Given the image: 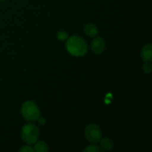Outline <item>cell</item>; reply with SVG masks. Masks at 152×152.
<instances>
[{
	"label": "cell",
	"mask_w": 152,
	"mask_h": 152,
	"mask_svg": "<svg viewBox=\"0 0 152 152\" xmlns=\"http://www.w3.org/2000/svg\"><path fill=\"white\" fill-rule=\"evenodd\" d=\"M66 48L68 53L75 56H82L87 52L88 47L86 42L77 36H73L68 39Z\"/></svg>",
	"instance_id": "cell-1"
},
{
	"label": "cell",
	"mask_w": 152,
	"mask_h": 152,
	"mask_svg": "<svg viewBox=\"0 0 152 152\" xmlns=\"http://www.w3.org/2000/svg\"><path fill=\"white\" fill-rule=\"evenodd\" d=\"M22 114L24 118L28 121H35L40 117L38 107L32 101H27L22 105Z\"/></svg>",
	"instance_id": "cell-2"
},
{
	"label": "cell",
	"mask_w": 152,
	"mask_h": 152,
	"mask_svg": "<svg viewBox=\"0 0 152 152\" xmlns=\"http://www.w3.org/2000/svg\"><path fill=\"white\" fill-rule=\"evenodd\" d=\"M39 129L33 123H28L25 125L22 130V137L23 140L28 144H34L38 140Z\"/></svg>",
	"instance_id": "cell-3"
},
{
	"label": "cell",
	"mask_w": 152,
	"mask_h": 152,
	"mask_svg": "<svg viewBox=\"0 0 152 152\" xmlns=\"http://www.w3.org/2000/svg\"><path fill=\"white\" fill-rule=\"evenodd\" d=\"M85 135L88 140L92 143H96L101 139L100 129L96 124H90L86 128L85 130Z\"/></svg>",
	"instance_id": "cell-4"
},
{
	"label": "cell",
	"mask_w": 152,
	"mask_h": 152,
	"mask_svg": "<svg viewBox=\"0 0 152 152\" xmlns=\"http://www.w3.org/2000/svg\"><path fill=\"white\" fill-rule=\"evenodd\" d=\"M105 48V42L104 39L101 37H97L95 38L91 42V49L95 53H102Z\"/></svg>",
	"instance_id": "cell-5"
},
{
	"label": "cell",
	"mask_w": 152,
	"mask_h": 152,
	"mask_svg": "<svg viewBox=\"0 0 152 152\" xmlns=\"http://www.w3.org/2000/svg\"><path fill=\"white\" fill-rule=\"evenodd\" d=\"M141 56L142 60L145 62H150L152 59V47L151 45H146L142 49Z\"/></svg>",
	"instance_id": "cell-6"
},
{
	"label": "cell",
	"mask_w": 152,
	"mask_h": 152,
	"mask_svg": "<svg viewBox=\"0 0 152 152\" xmlns=\"http://www.w3.org/2000/svg\"><path fill=\"white\" fill-rule=\"evenodd\" d=\"M99 144H100V151H109L114 146L112 140L108 137L102 138L99 140Z\"/></svg>",
	"instance_id": "cell-7"
},
{
	"label": "cell",
	"mask_w": 152,
	"mask_h": 152,
	"mask_svg": "<svg viewBox=\"0 0 152 152\" xmlns=\"http://www.w3.org/2000/svg\"><path fill=\"white\" fill-rule=\"evenodd\" d=\"M85 32L89 37H95L98 33V29L96 25L88 24L85 27Z\"/></svg>",
	"instance_id": "cell-8"
},
{
	"label": "cell",
	"mask_w": 152,
	"mask_h": 152,
	"mask_svg": "<svg viewBox=\"0 0 152 152\" xmlns=\"http://www.w3.org/2000/svg\"><path fill=\"white\" fill-rule=\"evenodd\" d=\"M37 143L34 145V151L36 152H48V146L44 141H39L36 142Z\"/></svg>",
	"instance_id": "cell-9"
},
{
	"label": "cell",
	"mask_w": 152,
	"mask_h": 152,
	"mask_svg": "<svg viewBox=\"0 0 152 152\" xmlns=\"http://www.w3.org/2000/svg\"><path fill=\"white\" fill-rule=\"evenodd\" d=\"M99 151H100L99 147L96 145H88V146L83 150V151L84 152H99Z\"/></svg>",
	"instance_id": "cell-10"
},
{
	"label": "cell",
	"mask_w": 152,
	"mask_h": 152,
	"mask_svg": "<svg viewBox=\"0 0 152 152\" xmlns=\"http://www.w3.org/2000/svg\"><path fill=\"white\" fill-rule=\"evenodd\" d=\"M142 69H143V71L145 74L150 73L152 70L151 63H150V62H145V63L144 64L143 66H142Z\"/></svg>",
	"instance_id": "cell-11"
},
{
	"label": "cell",
	"mask_w": 152,
	"mask_h": 152,
	"mask_svg": "<svg viewBox=\"0 0 152 152\" xmlns=\"http://www.w3.org/2000/svg\"><path fill=\"white\" fill-rule=\"evenodd\" d=\"M68 37V34H67L65 31H60V32L58 33L57 34V38L59 39L61 41H63V40L67 39Z\"/></svg>",
	"instance_id": "cell-12"
},
{
	"label": "cell",
	"mask_w": 152,
	"mask_h": 152,
	"mask_svg": "<svg viewBox=\"0 0 152 152\" xmlns=\"http://www.w3.org/2000/svg\"><path fill=\"white\" fill-rule=\"evenodd\" d=\"M34 151V148H31V146H28V145H25V146L22 147V148L20 149V151H23V152H33Z\"/></svg>",
	"instance_id": "cell-13"
},
{
	"label": "cell",
	"mask_w": 152,
	"mask_h": 152,
	"mask_svg": "<svg viewBox=\"0 0 152 152\" xmlns=\"http://www.w3.org/2000/svg\"><path fill=\"white\" fill-rule=\"evenodd\" d=\"M38 120H39V122L41 124H44V123H45V120L43 118H42V117H39Z\"/></svg>",
	"instance_id": "cell-14"
}]
</instances>
